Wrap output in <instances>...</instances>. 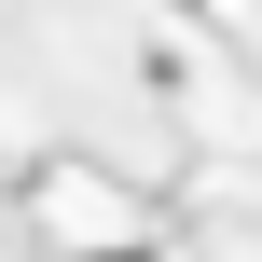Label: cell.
<instances>
[{
  "instance_id": "obj_1",
  "label": "cell",
  "mask_w": 262,
  "mask_h": 262,
  "mask_svg": "<svg viewBox=\"0 0 262 262\" xmlns=\"http://www.w3.org/2000/svg\"><path fill=\"white\" fill-rule=\"evenodd\" d=\"M83 262H152V249H83Z\"/></svg>"
}]
</instances>
